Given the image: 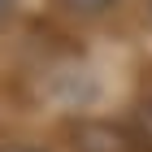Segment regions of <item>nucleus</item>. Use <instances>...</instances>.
Segmentation results:
<instances>
[{"label":"nucleus","instance_id":"nucleus-2","mask_svg":"<svg viewBox=\"0 0 152 152\" xmlns=\"http://www.w3.org/2000/svg\"><path fill=\"white\" fill-rule=\"evenodd\" d=\"M0 152H35V148H22V143H9V148H0Z\"/></svg>","mask_w":152,"mask_h":152},{"label":"nucleus","instance_id":"nucleus-1","mask_svg":"<svg viewBox=\"0 0 152 152\" xmlns=\"http://www.w3.org/2000/svg\"><path fill=\"white\" fill-rule=\"evenodd\" d=\"M74 13H104V9H113L117 0H65Z\"/></svg>","mask_w":152,"mask_h":152}]
</instances>
